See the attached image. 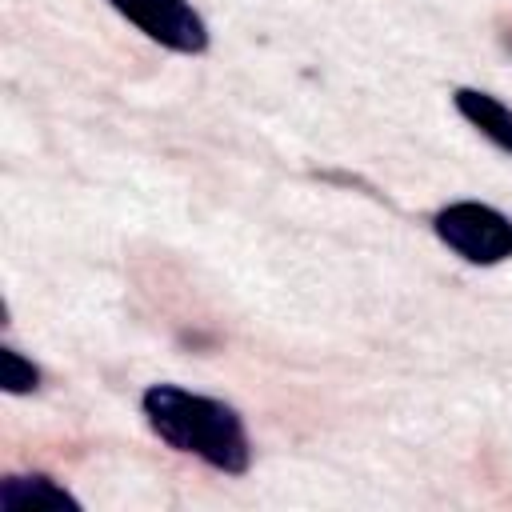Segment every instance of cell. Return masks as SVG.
<instances>
[{
  "mask_svg": "<svg viewBox=\"0 0 512 512\" xmlns=\"http://www.w3.org/2000/svg\"><path fill=\"white\" fill-rule=\"evenodd\" d=\"M80 512V500L56 484L52 476H4L0 480V512Z\"/></svg>",
  "mask_w": 512,
  "mask_h": 512,
  "instance_id": "obj_4",
  "label": "cell"
},
{
  "mask_svg": "<svg viewBox=\"0 0 512 512\" xmlns=\"http://www.w3.org/2000/svg\"><path fill=\"white\" fill-rule=\"evenodd\" d=\"M452 104H456V112H460L480 136H488L496 148L512 152V108H508V104H500L496 96H488V92H480V88H456V92H452Z\"/></svg>",
  "mask_w": 512,
  "mask_h": 512,
  "instance_id": "obj_5",
  "label": "cell"
},
{
  "mask_svg": "<svg viewBox=\"0 0 512 512\" xmlns=\"http://www.w3.org/2000/svg\"><path fill=\"white\" fill-rule=\"evenodd\" d=\"M144 416L168 448L188 452L216 472L244 476L252 464V444H248L244 420L224 400L188 392L180 384H152L144 392Z\"/></svg>",
  "mask_w": 512,
  "mask_h": 512,
  "instance_id": "obj_1",
  "label": "cell"
},
{
  "mask_svg": "<svg viewBox=\"0 0 512 512\" xmlns=\"http://www.w3.org/2000/svg\"><path fill=\"white\" fill-rule=\"evenodd\" d=\"M436 236L468 264H500L512 256V220L480 200H460L436 212Z\"/></svg>",
  "mask_w": 512,
  "mask_h": 512,
  "instance_id": "obj_2",
  "label": "cell"
},
{
  "mask_svg": "<svg viewBox=\"0 0 512 512\" xmlns=\"http://www.w3.org/2000/svg\"><path fill=\"white\" fill-rule=\"evenodd\" d=\"M0 388L12 396L36 392L40 388V368L32 360H24L16 348H0Z\"/></svg>",
  "mask_w": 512,
  "mask_h": 512,
  "instance_id": "obj_6",
  "label": "cell"
},
{
  "mask_svg": "<svg viewBox=\"0 0 512 512\" xmlns=\"http://www.w3.org/2000/svg\"><path fill=\"white\" fill-rule=\"evenodd\" d=\"M128 24H136L148 40L196 56L208 48V24L188 0H108Z\"/></svg>",
  "mask_w": 512,
  "mask_h": 512,
  "instance_id": "obj_3",
  "label": "cell"
}]
</instances>
